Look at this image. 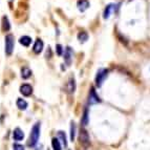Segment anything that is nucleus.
<instances>
[{"label": "nucleus", "mask_w": 150, "mask_h": 150, "mask_svg": "<svg viewBox=\"0 0 150 150\" xmlns=\"http://www.w3.org/2000/svg\"><path fill=\"white\" fill-rule=\"evenodd\" d=\"M13 138L15 141H22L24 138V133L20 128H16L14 131H13Z\"/></svg>", "instance_id": "obj_9"}, {"label": "nucleus", "mask_w": 150, "mask_h": 150, "mask_svg": "<svg viewBox=\"0 0 150 150\" xmlns=\"http://www.w3.org/2000/svg\"><path fill=\"white\" fill-rule=\"evenodd\" d=\"M111 10H112V4H108L105 8V10H104V15H103V18H104V19H108V18H109Z\"/></svg>", "instance_id": "obj_18"}, {"label": "nucleus", "mask_w": 150, "mask_h": 150, "mask_svg": "<svg viewBox=\"0 0 150 150\" xmlns=\"http://www.w3.org/2000/svg\"><path fill=\"white\" fill-rule=\"evenodd\" d=\"M76 90V81L75 78L70 77L67 81V84H66V91L68 93H74Z\"/></svg>", "instance_id": "obj_6"}, {"label": "nucleus", "mask_w": 150, "mask_h": 150, "mask_svg": "<svg viewBox=\"0 0 150 150\" xmlns=\"http://www.w3.org/2000/svg\"><path fill=\"white\" fill-rule=\"evenodd\" d=\"M43 50V42L41 39H38L37 41L35 42L34 44V47H33V50H34V53L35 54H40Z\"/></svg>", "instance_id": "obj_10"}, {"label": "nucleus", "mask_w": 150, "mask_h": 150, "mask_svg": "<svg viewBox=\"0 0 150 150\" xmlns=\"http://www.w3.org/2000/svg\"><path fill=\"white\" fill-rule=\"evenodd\" d=\"M52 147H53L54 150H62V147H61V143L59 141V139L54 138L52 140Z\"/></svg>", "instance_id": "obj_12"}, {"label": "nucleus", "mask_w": 150, "mask_h": 150, "mask_svg": "<svg viewBox=\"0 0 150 150\" xmlns=\"http://www.w3.org/2000/svg\"><path fill=\"white\" fill-rule=\"evenodd\" d=\"M17 107L21 110H25L28 108V103L26 101H24L23 99H18L17 100Z\"/></svg>", "instance_id": "obj_16"}, {"label": "nucleus", "mask_w": 150, "mask_h": 150, "mask_svg": "<svg viewBox=\"0 0 150 150\" xmlns=\"http://www.w3.org/2000/svg\"><path fill=\"white\" fill-rule=\"evenodd\" d=\"M39 137H40V123H36L35 125L33 126L32 131H30L28 145L32 146V147H33V146H35L36 144L38 143Z\"/></svg>", "instance_id": "obj_1"}, {"label": "nucleus", "mask_w": 150, "mask_h": 150, "mask_svg": "<svg viewBox=\"0 0 150 150\" xmlns=\"http://www.w3.org/2000/svg\"><path fill=\"white\" fill-rule=\"evenodd\" d=\"M77 6L80 12H85L89 8V1L88 0H78Z\"/></svg>", "instance_id": "obj_7"}, {"label": "nucleus", "mask_w": 150, "mask_h": 150, "mask_svg": "<svg viewBox=\"0 0 150 150\" xmlns=\"http://www.w3.org/2000/svg\"><path fill=\"white\" fill-rule=\"evenodd\" d=\"M56 50H57V54L59 56L62 55V46H61L60 44H57L56 45Z\"/></svg>", "instance_id": "obj_23"}, {"label": "nucleus", "mask_w": 150, "mask_h": 150, "mask_svg": "<svg viewBox=\"0 0 150 150\" xmlns=\"http://www.w3.org/2000/svg\"><path fill=\"white\" fill-rule=\"evenodd\" d=\"M14 44H15V41H14V36L13 35H8L5 37V53L8 56H11L14 50Z\"/></svg>", "instance_id": "obj_3"}, {"label": "nucleus", "mask_w": 150, "mask_h": 150, "mask_svg": "<svg viewBox=\"0 0 150 150\" xmlns=\"http://www.w3.org/2000/svg\"><path fill=\"white\" fill-rule=\"evenodd\" d=\"M20 93H22L23 96H25V97H28V96L32 95L33 87L30 85H28V84H23L20 87Z\"/></svg>", "instance_id": "obj_8"}, {"label": "nucleus", "mask_w": 150, "mask_h": 150, "mask_svg": "<svg viewBox=\"0 0 150 150\" xmlns=\"http://www.w3.org/2000/svg\"><path fill=\"white\" fill-rule=\"evenodd\" d=\"M89 122L88 120V110L85 109L84 110V113H83V118H82V125L83 126H86Z\"/></svg>", "instance_id": "obj_21"}, {"label": "nucleus", "mask_w": 150, "mask_h": 150, "mask_svg": "<svg viewBox=\"0 0 150 150\" xmlns=\"http://www.w3.org/2000/svg\"><path fill=\"white\" fill-rule=\"evenodd\" d=\"M100 102H101L100 97L96 93L95 88L91 87L90 88L89 95H88V103H89V104H97V103H100Z\"/></svg>", "instance_id": "obj_5"}, {"label": "nucleus", "mask_w": 150, "mask_h": 150, "mask_svg": "<svg viewBox=\"0 0 150 150\" xmlns=\"http://www.w3.org/2000/svg\"><path fill=\"white\" fill-rule=\"evenodd\" d=\"M88 39V35L86 32H80L78 34V40L80 41V42H85L87 41Z\"/></svg>", "instance_id": "obj_17"}, {"label": "nucleus", "mask_w": 150, "mask_h": 150, "mask_svg": "<svg viewBox=\"0 0 150 150\" xmlns=\"http://www.w3.org/2000/svg\"><path fill=\"white\" fill-rule=\"evenodd\" d=\"M58 137H59V139H61L64 147H66V146H67V141H66V135H65V133L63 132V131H59V132H58Z\"/></svg>", "instance_id": "obj_20"}, {"label": "nucleus", "mask_w": 150, "mask_h": 150, "mask_svg": "<svg viewBox=\"0 0 150 150\" xmlns=\"http://www.w3.org/2000/svg\"><path fill=\"white\" fill-rule=\"evenodd\" d=\"M107 76H108V69H106V68H102V69H100L98 71L97 75H96V84H97L98 87H100L102 85Z\"/></svg>", "instance_id": "obj_4"}, {"label": "nucleus", "mask_w": 150, "mask_h": 150, "mask_svg": "<svg viewBox=\"0 0 150 150\" xmlns=\"http://www.w3.org/2000/svg\"><path fill=\"white\" fill-rule=\"evenodd\" d=\"M19 42H20V44H22L23 46H28V45L32 43V38L28 37V36H23V37L20 38Z\"/></svg>", "instance_id": "obj_13"}, {"label": "nucleus", "mask_w": 150, "mask_h": 150, "mask_svg": "<svg viewBox=\"0 0 150 150\" xmlns=\"http://www.w3.org/2000/svg\"><path fill=\"white\" fill-rule=\"evenodd\" d=\"M117 36H118V38L120 39V42H121V43H123L124 45H127V44H128V43H127V40H126V39H125L124 37H122V36H121L120 33H117Z\"/></svg>", "instance_id": "obj_22"}, {"label": "nucleus", "mask_w": 150, "mask_h": 150, "mask_svg": "<svg viewBox=\"0 0 150 150\" xmlns=\"http://www.w3.org/2000/svg\"><path fill=\"white\" fill-rule=\"evenodd\" d=\"M13 148H14V150H24V147L20 144H15Z\"/></svg>", "instance_id": "obj_24"}, {"label": "nucleus", "mask_w": 150, "mask_h": 150, "mask_svg": "<svg viewBox=\"0 0 150 150\" xmlns=\"http://www.w3.org/2000/svg\"><path fill=\"white\" fill-rule=\"evenodd\" d=\"M79 141H80V144L84 148H87L90 145V140H89V135L88 132L86 131L84 128L80 130V133H79Z\"/></svg>", "instance_id": "obj_2"}, {"label": "nucleus", "mask_w": 150, "mask_h": 150, "mask_svg": "<svg viewBox=\"0 0 150 150\" xmlns=\"http://www.w3.org/2000/svg\"><path fill=\"white\" fill-rule=\"evenodd\" d=\"M75 135H76V125L75 123L71 122V124H70V141L71 142L75 140Z\"/></svg>", "instance_id": "obj_19"}, {"label": "nucleus", "mask_w": 150, "mask_h": 150, "mask_svg": "<svg viewBox=\"0 0 150 150\" xmlns=\"http://www.w3.org/2000/svg\"><path fill=\"white\" fill-rule=\"evenodd\" d=\"M10 28H11V25H10V21H8V18L6 16H4L2 18V30L4 32H6V30H10Z\"/></svg>", "instance_id": "obj_15"}, {"label": "nucleus", "mask_w": 150, "mask_h": 150, "mask_svg": "<svg viewBox=\"0 0 150 150\" xmlns=\"http://www.w3.org/2000/svg\"><path fill=\"white\" fill-rule=\"evenodd\" d=\"M30 76H32V70L28 67H23L22 69H21V77H22L23 79H28Z\"/></svg>", "instance_id": "obj_14"}, {"label": "nucleus", "mask_w": 150, "mask_h": 150, "mask_svg": "<svg viewBox=\"0 0 150 150\" xmlns=\"http://www.w3.org/2000/svg\"><path fill=\"white\" fill-rule=\"evenodd\" d=\"M71 58H73V52L70 50V47H66L65 50V54H64V59L66 61V64L69 65L71 63Z\"/></svg>", "instance_id": "obj_11"}]
</instances>
